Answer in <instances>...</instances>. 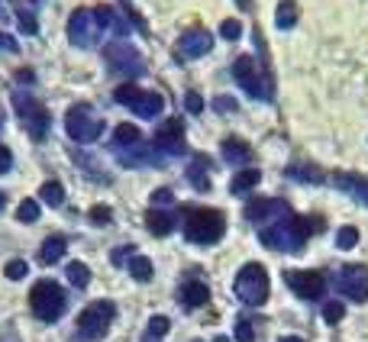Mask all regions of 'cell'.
<instances>
[{
    "label": "cell",
    "mask_w": 368,
    "mask_h": 342,
    "mask_svg": "<svg viewBox=\"0 0 368 342\" xmlns=\"http://www.w3.org/2000/svg\"><path fill=\"white\" fill-rule=\"evenodd\" d=\"M323 229V220L320 216H297V214H288L281 216L274 226L262 229V239L268 249L274 252H301L304 242L310 239V233H320Z\"/></svg>",
    "instance_id": "1"
},
{
    "label": "cell",
    "mask_w": 368,
    "mask_h": 342,
    "mask_svg": "<svg viewBox=\"0 0 368 342\" xmlns=\"http://www.w3.org/2000/svg\"><path fill=\"white\" fill-rule=\"evenodd\" d=\"M113 26V10L110 7H81V10L72 13L68 20V39L72 45H81V49H91V45L100 39V32H107Z\"/></svg>",
    "instance_id": "2"
},
{
    "label": "cell",
    "mask_w": 368,
    "mask_h": 342,
    "mask_svg": "<svg viewBox=\"0 0 368 342\" xmlns=\"http://www.w3.org/2000/svg\"><path fill=\"white\" fill-rule=\"evenodd\" d=\"M226 233V216L210 207H191L184 210V236L197 246H213Z\"/></svg>",
    "instance_id": "3"
},
{
    "label": "cell",
    "mask_w": 368,
    "mask_h": 342,
    "mask_svg": "<svg viewBox=\"0 0 368 342\" xmlns=\"http://www.w3.org/2000/svg\"><path fill=\"white\" fill-rule=\"evenodd\" d=\"M30 307H32V313H36L43 323H55L65 313V307H68V294L62 290V284H58V281L43 278V281H36V284H32Z\"/></svg>",
    "instance_id": "4"
},
{
    "label": "cell",
    "mask_w": 368,
    "mask_h": 342,
    "mask_svg": "<svg viewBox=\"0 0 368 342\" xmlns=\"http://www.w3.org/2000/svg\"><path fill=\"white\" fill-rule=\"evenodd\" d=\"M113 317H116L113 300H94V304H87L85 310L78 313V339L100 342L107 336V330L113 326Z\"/></svg>",
    "instance_id": "5"
},
{
    "label": "cell",
    "mask_w": 368,
    "mask_h": 342,
    "mask_svg": "<svg viewBox=\"0 0 368 342\" xmlns=\"http://www.w3.org/2000/svg\"><path fill=\"white\" fill-rule=\"evenodd\" d=\"M268 290H272V284H268V271L262 265H255V262L242 265V271L236 275V297L246 307H262L268 300Z\"/></svg>",
    "instance_id": "6"
},
{
    "label": "cell",
    "mask_w": 368,
    "mask_h": 342,
    "mask_svg": "<svg viewBox=\"0 0 368 342\" xmlns=\"http://www.w3.org/2000/svg\"><path fill=\"white\" fill-rule=\"evenodd\" d=\"M232 75H236V81L242 84V91L249 97H259V100H272L274 97V84L268 81V78H262V68H259V62H255L252 55H239L236 58V65H232Z\"/></svg>",
    "instance_id": "7"
},
{
    "label": "cell",
    "mask_w": 368,
    "mask_h": 342,
    "mask_svg": "<svg viewBox=\"0 0 368 342\" xmlns=\"http://www.w3.org/2000/svg\"><path fill=\"white\" fill-rule=\"evenodd\" d=\"M65 129L74 142H94L100 133H104V119L94 117V110L87 104H74L68 113H65Z\"/></svg>",
    "instance_id": "8"
},
{
    "label": "cell",
    "mask_w": 368,
    "mask_h": 342,
    "mask_svg": "<svg viewBox=\"0 0 368 342\" xmlns=\"http://www.w3.org/2000/svg\"><path fill=\"white\" fill-rule=\"evenodd\" d=\"M13 104H17V113H20L23 126L30 129V136L36 142H43L45 136H49V123H52L49 110H45L36 97H26V94H17L13 97Z\"/></svg>",
    "instance_id": "9"
},
{
    "label": "cell",
    "mask_w": 368,
    "mask_h": 342,
    "mask_svg": "<svg viewBox=\"0 0 368 342\" xmlns=\"http://www.w3.org/2000/svg\"><path fill=\"white\" fill-rule=\"evenodd\" d=\"M116 100H120V104H127L129 110H136L142 119L158 117L162 107H165L162 94H155V91H142V87H136V84H120L116 87Z\"/></svg>",
    "instance_id": "10"
},
{
    "label": "cell",
    "mask_w": 368,
    "mask_h": 342,
    "mask_svg": "<svg viewBox=\"0 0 368 342\" xmlns=\"http://www.w3.org/2000/svg\"><path fill=\"white\" fill-rule=\"evenodd\" d=\"M104 58H107V68L116 71V75H123V78H142V71H146L142 55L127 43H110L104 49Z\"/></svg>",
    "instance_id": "11"
},
{
    "label": "cell",
    "mask_w": 368,
    "mask_h": 342,
    "mask_svg": "<svg viewBox=\"0 0 368 342\" xmlns=\"http://www.w3.org/2000/svg\"><path fill=\"white\" fill-rule=\"evenodd\" d=\"M284 284L304 300H320L326 290V278L320 271H284Z\"/></svg>",
    "instance_id": "12"
},
{
    "label": "cell",
    "mask_w": 368,
    "mask_h": 342,
    "mask_svg": "<svg viewBox=\"0 0 368 342\" xmlns=\"http://www.w3.org/2000/svg\"><path fill=\"white\" fill-rule=\"evenodd\" d=\"M155 149L158 155H181L184 152V123L178 117L165 119L155 133Z\"/></svg>",
    "instance_id": "13"
},
{
    "label": "cell",
    "mask_w": 368,
    "mask_h": 342,
    "mask_svg": "<svg viewBox=\"0 0 368 342\" xmlns=\"http://www.w3.org/2000/svg\"><path fill=\"white\" fill-rule=\"evenodd\" d=\"M336 284L349 300H368V268L365 265H346L336 275Z\"/></svg>",
    "instance_id": "14"
},
{
    "label": "cell",
    "mask_w": 368,
    "mask_h": 342,
    "mask_svg": "<svg viewBox=\"0 0 368 342\" xmlns=\"http://www.w3.org/2000/svg\"><path fill=\"white\" fill-rule=\"evenodd\" d=\"M213 49V36L207 30H191L184 32L175 45V55H178V62H191V58H200V55H207Z\"/></svg>",
    "instance_id": "15"
},
{
    "label": "cell",
    "mask_w": 368,
    "mask_h": 342,
    "mask_svg": "<svg viewBox=\"0 0 368 342\" xmlns=\"http://www.w3.org/2000/svg\"><path fill=\"white\" fill-rule=\"evenodd\" d=\"M291 207L281 197H262V201H249L246 207V220L249 223H262V220H272V216H288Z\"/></svg>",
    "instance_id": "16"
},
{
    "label": "cell",
    "mask_w": 368,
    "mask_h": 342,
    "mask_svg": "<svg viewBox=\"0 0 368 342\" xmlns=\"http://www.w3.org/2000/svg\"><path fill=\"white\" fill-rule=\"evenodd\" d=\"M175 223H178V216L171 214V210H165V207H152L146 216V226L152 236H169L175 229Z\"/></svg>",
    "instance_id": "17"
},
{
    "label": "cell",
    "mask_w": 368,
    "mask_h": 342,
    "mask_svg": "<svg viewBox=\"0 0 368 342\" xmlns=\"http://www.w3.org/2000/svg\"><path fill=\"white\" fill-rule=\"evenodd\" d=\"M178 300L184 307H204V304L210 300V288H207L204 281H184L178 290Z\"/></svg>",
    "instance_id": "18"
},
{
    "label": "cell",
    "mask_w": 368,
    "mask_h": 342,
    "mask_svg": "<svg viewBox=\"0 0 368 342\" xmlns=\"http://www.w3.org/2000/svg\"><path fill=\"white\" fill-rule=\"evenodd\" d=\"M65 252H68V239L65 236H49L39 249V262L43 265H55V262H62Z\"/></svg>",
    "instance_id": "19"
},
{
    "label": "cell",
    "mask_w": 368,
    "mask_h": 342,
    "mask_svg": "<svg viewBox=\"0 0 368 342\" xmlns=\"http://www.w3.org/2000/svg\"><path fill=\"white\" fill-rule=\"evenodd\" d=\"M223 159L226 161H232V165H249V161L255 159L252 155V149H249V146H246V142L242 139H226L223 142Z\"/></svg>",
    "instance_id": "20"
},
{
    "label": "cell",
    "mask_w": 368,
    "mask_h": 342,
    "mask_svg": "<svg viewBox=\"0 0 368 342\" xmlns=\"http://www.w3.org/2000/svg\"><path fill=\"white\" fill-rule=\"evenodd\" d=\"M207 165L210 161L204 159V155H197V159L188 165V181L197 187V191H210V178H207Z\"/></svg>",
    "instance_id": "21"
},
{
    "label": "cell",
    "mask_w": 368,
    "mask_h": 342,
    "mask_svg": "<svg viewBox=\"0 0 368 342\" xmlns=\"http://www.w3.org/2000/svg\"><path fill=\"white\" fill-rule=\"evenodd\" d=\"M259 181H262V171H259V168H246V171H239V174L232 178L230 191L232 194H246V191H252Z\"/></svg>",
    "instance_id": "22"
},
{
    "label": "cell",
    "mask_w": 368,
    "mask_h": 342,
    "mask_svg": "<svg viewBox=\"0 0 368 342\" xmlns=\"http://www.w3.org/2000/svg\"><path fill=\"white\" fill-rule=\"evenodd\" d=\"M336 184L343 187V191L356 194L362 203H368V181H362V178H356V174H336Z\"/></svg>",
    "instance_id": "23"
},
{
    "label": "cell",
    "mask_w": 368,
    "mask_h": 342,
    "mask_svg": "<svg viewBox=\"0 0 368 342\" xmlns=\"http://www.w3.org/2000/svg\"><path fill=\"white\" fill-rule=\"evenodd\" d=\"M274 23H278V30H291L297 23V3L294 0H281L278 3V16H274Z\"/></svg>",
    "instance_id": "24"
},
{
    "label": "cell",
    "mask_w": 368,
    "mask_h": 342,
    "mask_svg": "<svg viewBox=\"0 0 368 342\" xmlns=\"http://www.w3.org/2000/svg\"><path fill=\"white\" fill-rule=\"evenodd\" d=\"M136 142H142V133H139L133 123H120V126H116L113 146H136Z\"/></svg>",
    "instance_id": "25"
},
{
    "label": "cell",
    "mask_w": 368,
    "mask_h": 342,
    "mask_svg": "<svg viewBox=\"0 0 368 342\" xmlns=\"http://www.w3.org/2000/svg\"><path fill=\"white\" fill-rule=\"evenodd\" d=\"M129 271H133V278L136 281H152V275H155V271H152V262H149L146 255L129 258Z\"/></svg>",
    "instance_id": "26"
},
{
    "label": "cell",
    "mask_w": 368,
    "mask_h": 342,
    "mask_svg": "<svg viewBox=\"0 0 368 342\" xmlns=\"http://www.w3.org/2000/svg\"><path fill=\"white\" fill-rule=\"evenodd\" d=\"M68 281H72L74 288H87L91 284V268L85 262H72L68 265Z\"/></svg>",
    "instance_id": "27"
},
{
    "label": "cell",
    "mask_w": 368,
    "mask_h": 342,
    "mask_svg": "<svg viewBox=\"0 0 368 342\" xmlns=\"http://www.w3.org/2000/svg\"><path fill=\"white\" fill-rule=\"evenodd\" d=\"M43 201L49 203V207H62L65 203V187L58 181H45L43 184Z\"/></svg>",
    "instance_id": "28"
},
{
    "label": "cell",
    "mask_w": 368,
    "mask_h": 342,
    "mask_svg": "<svg viewBox=\"0 0 368 342\" xmlns=\"http://www.w3.org/2000/svg\"><path fill=\"white\" fill-rule=\"evenodd\" d=\"M169 317H152L149 320V332H146V342H155V339H162L165 332H169Z\"/></svg>",
    "instance_id": "29"
},
{
    "label": "cell",
    "mask_w": 368,
    "mask_h": 342,
    "mask_svg": "<svg viewBox=\"0 0 368 342\" xmlns=\"http://www.w3.org/2000/svg\"><path fill=\"white\" fill-rule=\"evenodd\" d=\"M291 178H304V181H323V171L314 168V165H294V168H288Z\"/></svg>",
    "instance_id": "30"
},
{
    "label": "cell",
    "mask_w": 368,
    "mask_h": 342,
    "mask_svg": "<svg viewBox=\"0 0 368 342\" xmlns=\"http://www.w3.org/2000/svg\"><path fill=\"white\" fill-rule=\"evenodd\" d=\"M236 342H255V326L249 317H239V320H236Z\"/></svg>",
    "instance_id": "31"
},
{
    "label": "cell",
    "mask_w": 368,
    "mask_h": 342,
    "mask_svg": "<svg viewBox=\"0 0 368 342\" xmlns=\"http://www.w3.org/2000/svg\"><path fill=\"white\" fill-rule=\"evenodd\" d=\"M3 271H7V278H10V281H23L26 275H30V265H26L23 258H13V262H7V268H3Z\"/></svg>",
    "instance_id": "32"
},
{
    "label": "cell",
    "mask_w": 368,
    "mask_h": 342,
    "mask_svg": "<svg viewBox=\"0 0 368 342\" xmlns=\"http://www.w3.org/2000/svg\"><path fill=\"white\" fill-rule=\"evenodd\" d=\"M343 317H346V307H343L339 300H329V304L323 307V320L329 323V326H333V323H339Z\"/></svg>",
    "instance_id": "33"
},
{
    "label": "cell",
    "mask_w": 368,
    "mask_h": 342,
    "mask_svg": "<svg viewBox=\"0 0 368 342\" xmlns=\"http://www.w3.org/2000/svg\"><path fill=\"white\" fill-rule=\"evenodd\" d=\"M358 242V229L356 226H343V229H339V236H336V246L339 249H352Z\"/></svg>",
    "instance_id": "34"
},
{
    "label": "cell",
    "mask_w": 368,
    "mask_h": 342,
    "mask_svg": "<svg viewBox=\"0 0 368 342\" xmlns=\"http://www.w3.org/2000/svg\"><path fill=\"white\" fill-rule=\"evenodd\" d=\"M23 220V223H36L39 220V203L36 201H23L20 203V214H17Z\"/></svg>",
    "instance_id": "35"
},
{
    "label": "cell",
    "mask_w": 368,
    "mask_h": 342,
    "mask_svg": "<svg viewBox=\"0 0 368 342\" xmlns=\"http://www.w3.org/2000/svg\"><path fill=\"white\" fill-rule=\"evenodd\" d=\"M175 203V194L169 191V187H158V191H152V207H171Z\"/></svg>",
    "instance_id": "36"
},
{
    "label": "cell",
    "mask_w": 368,
    "mask_h": 342,
    "mask_svg": "<svg viewBox=\"0 0 368 342\" xmlns=\"http://www.w3.org/2000/svg\"><path fill=\"white\" fill-rule=\"evenodd\" d=\"M220 32H223V39H239V36H242V26L236 20H223Z\"/></svg>",
    "instance_id": "37"
},
{
    "label": "cell",
    "mask_w": 368,
    "mask_h": 342,
    "mask_svg": "<svg viewBox=\"0 0 368 342\" xmlns=\"http://www.w3.org/2000/svg\"><path fill=\"white\" fill-rule=\"evenodd\" d=\"M91 220H94L97 226H104V223H110L113 216H110V207H104V203H97L94 210H91Z\"/></svg>",
    "instance_id": "38"
},
{
    "label": "cell",
    "mask_w": 368,
    "mask_h": 342,
    "mask_svg": "<svg viewBox=\"0 0 368 342\" xmlns=\"http://www.w3.org/2000/svg\"><path fill=\"white\" fill-rule=\"evenodd\" d=\"M184 104H188L191 113H200V110H204V97H200L197 91H188V94H184Z\"/></svg>",
    "instance_id": "39"
},
{
    "label": "cell",
    "mask_w": 368,
    "mask_h": 342,
    "mask_svg": "<svg viewBox=\"0 0 368 342\" xmlns=\"http://www.w3.org/2000/svg\"><path fill=\"white\" fill-rule=\"evenodd\" d=\"M213 107L220 110V113H232V110H239V107H236V100H232V97H217V100H213Z\"/></svg>",
    "instance_id": "40"
},
{
    "label": "cell",
    "mask_w": 368,
    "mask_h": 342,
    "mask_svg": "<svg viewBox=\"0 0 368 342\" xmlns=\"http://www.w3.org/2000/svg\"><path fill=\"white\" fill-rule=\"evenodd\" d=\"M7 168H10V149L0 146V171H7Z\"/></svg>",
    "instance_id": "41"
},
{
    "label": "cell",
    "mask_w": 368,
    "mask_h": 342,
    "mask_svg": "<svg viewBox=\"0 0 368 342\" xmlns=\"http://www.w3.org/2000/svg\"><path fill=\"white\" fill-rule=\"evenodd\" d=\"M0 49H7V52H17V43H13L10 36H0Z\"/></svg>",
    "instance_id": "42"
},
{
    "label": "cell",
    "mask_w": 368,
    "mask_h": 342,
    "mask_svg": "<svg viewBox=\"0 0 368 342\" xmlns=\"http://www.w3.org/2000/svg\"><path fill=\"white\" fill-rule=\"evenodd\" d=\"M20 23H23V30L36 32V20H32V16H26V13H20Z\"/></svg>",
    "instance_id": "43"
},
{
    "label": "cell",
    "mask_w": 368,
    "mask_h": 342,
    "mask_svg": "<svg viewBox=\"0 0 368 342\" xmlns=\"http://www.w3.org/2000/svg\"><path fill=\"white\" fill-rule=\"evenodd\" d=\"M278 342H307V339H301V336H281Z\"/></svg>",
    "instance_id": "44"
},
{
    "label": "cell",
    "mask_w": 368,
    "mask_h": 342,
    "mask_svg": "<svg viewBox=\"0 0 368 342\" xmlns=\"http://www.w3.org/2000/svg\"><path fill=\"white\" fill-rule=\"evenodd\" d=\"M3 207H7V194L0 191V210H3Z\"/></svg>",
    "instance_id": "45"
},
{
    "label": "cell",
    "mask_w": 368,
    "mask_h": 342,
    "mask_svg": "<svg viewBox=\"0 0 368 342\" xmlns=\"http://www.w3.org/2000/svg\"><path fill=\"white\" fill-rule=\"evenodd\" d=\"M0 342H17V336H13V330L7 332V339H0Z\"/></svg>",
    "instance_id": "46"
}]
</instances>
